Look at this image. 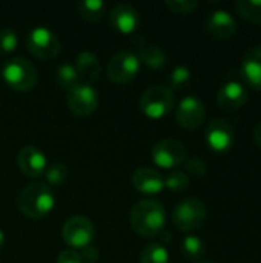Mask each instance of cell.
<instances>
[{"label": "cell", "mask_w": 261, "mask_h": 263, "mask_svg": "<svg viewBox=\"0 0 261 263\" xmlns=\"http://www.w3.org/2000/svg\"><path fill=\"white\" fill-rule=\"evenodd\" d=\"M165 206L154 199L140 200L131 210V227L142 237L160 236L165 228Z\"/></svg>", "instance_id": "6da1fadb"}, {"label": "cell", "mask_w": 261, "mask_h": 263, "mask_svg": "<svg viewBox=\"0 0 261 263\" xmlns=\"http://www.w3.org/2000/svg\"><path fill=\"white\" fill-rule=\"evenodd\" d=\"M240 71L245 85L261 89V46H252L245 52Z\"/></svg>", "instance_id": "ac0fdd59"}, {"label": "cell", "mask_w": 261, "mask_h": 263, "mask_svg": "<svg viewBox=\"0 0 261 263\" xmlns=\"http://www.w3.org/2000/svg\"><path fill=\"white\" fill-rule=\"evenodd\" d=\"M208 34L217 39H229L237 32V22L231 12L226 9L212 11L205 23Z\"/></svg>", "instance_id": "2e32d148"}, {"label": "cell", "mask_w": 261, "mask_h": 263, "mask_svg": "<svg viewBox=\"0 0 261 263\" xmlns=\"http://www.w3.org/2000/svg\"><path fill=\"white\" fill-rule=\"evenodd\" d=\"M182 251L186 259L200 262L202 257L205 256V243L197 236H186L182 243Z\"/></svg>", "instance_id": "d4e9b609"}, {"label": "cell", "mask_w": 261, "mask_h": 263, "mask_svg": "<svg viewBox=\"0 0 261 263\" xmlns=\"http://www.w3.org/2000/svg\"><path fill=\"white\" fill-rule=\"evenodd\" d=\"M169 262V253L168 250L160 243H148L142 254L140 263H168Z\"/></svg>", "instance_id": "cb8c5ba5"}, {"label": "cell", "mask_w": 261, "mask_h": 263, "mask_svg": "<svg viewBox=\"0 0 261 263\" xmlns=\"http://www.w3.org/2000/svg\"><path fill=\"white\" fill-rule=\"evenodd\" d=\"M3 243H5V233L0 230V250L3 248Z\"/></svg>", "instance_id": "e575fe53"}, {"label": "cell", "mask_w": 261, "mask_h": 263, "mask_svg": "<svg viewBox=\"0 0 261 263\" xmlns=\"http://www.w3.org/2000/svg\"><path fill=\"white\" fill-rule=\"evenodd\" d=\"M186 171L194 177H202L206 174V163L200 157H192L186 160Z\"/></svg>", "instance_id": "4dcf8cb0"}, {"label": "cell", "mask_w": 261, "mask_h": 263, "mask_svg": "<svg viewBox=\"0 0 261 263\" xmlns=\"http://www.w3.org/2000/svg\"><path fill=\"white\" fill-rule=\"evenodd\" d=\"M138 59L151 69H160L168 62V55L160 46L148 45V43L138 46Z\"/></svg>", "instance_id": "ffe728a7"}, {"label": "cell", "mask_w": 261, "mask_h": 263, "mask_svg": "<svg viewBox=\"0 0 261 263\" xmlns=\"http://www.w3.org/2000/svg\"><path fill=\"white\" fill-rule=\"evenodd\" d=\"M54 193L46 183H29L18 196V210L28 219L37 220L49 214L54 208Z\"/></svg>", "instance_id": "7a4b0ae2"}, {"label": "cell", "mask_w": 261, "mask_h": 263, "mask_svg": "<svg viewBox=\"0 0 261 263\" xmlns=\"http://www.w3.org/2000/svg\"><path fill=\"white\" fill-rule=\"evenodd\" d=\"M17 163L20 171L31 179L43 176L48 168L45 154L34 145H26L18 151Z\"/></svg>", "instance_id": "9a60e30c"}, {"label": "cell", "mask_w": 261, "mask_h": 263, "mask_svg": "<svg viewBox=\"0 0 261 263\" xmlns=\"http://www.w3.org/2000/svg\"><path fill=\"white\" fill-rule=\"evenodd\" d=\"M60 40L51 29L45 26H37L26 35L28 51L40 60H52L60 52Z\"/></svg>", "instance_id": "8992f818"}, {"label": "cell", "mask_w": 261, "mask_h": 263, "mask_svg": "<svg viewBox=\"0 0 261 263\" xmlns=\"http://www.w3.org/2000/svg\"><path fill=\"white\" fill-rule=\"evenodd\" d=\"M175 106V97L169 86L152 85L140 97V109L149 119H162Z\"/></svg>", "instance_id": "277c9868"}, {"label": "cell", "mask_w": 261, "mask_h": 263, "mask_svg": "<svg viewBox=\"0 0 261 263\" xmlns=\"http://www.w3.org/2000/svg\"><path fill=\"white\" fill-rule=\"evenodd\" d=\"M45 179H46V183H49L51 186H58L65 183L68 179V166L60 160L52 162L45 171Z\"/></svg>", "instance_id": "484cf974"}, {"label": "cell", "mask_w": 261, "mask_h": 263, "mask_svg": "<svg viewBox=\"0 0 261 263\" xmlns=\"http://www.w3.org/2000/svg\"><path fill=\"white\" fill-rule=\"evenodd\" d=\"M55 83L60 89H66V91H69L72 86H75L78 83V76H77L75 66L68 62L62 63L55 72Z\"/></svg>", "instance_id": "603a6c76"}, {"label": "cell", "mask_w": 261, "mask_h": 263, "mask_svg": "<svg viewBox=\"0 0 261 263\" xmlns=\"http://www.w3.org/2000/svg\"><path fill=\"white\" fill-rule=\"evenodd\" d=\"M208 146L215 153H226L235 140V128L228 119H214L205 134Z\"/></svg>", "instance_id": "7c38bea8"}, {"label": "cell", "mask_w": 261, "mask_h": 263, "mask_svg": "<svg viewBox=\"0 0 261 263\" xmlns=\"http://www.w3.org/2000/svg\"><path fill=\"white\" fill-rule=\"evenodd\" d=\"M189 80H191V71L185 65L175 66L169 77V83L174 89H183L189 83Z\"/></svg>", "instance_id": "f1b7e54d"}, {"label": "cell", "mask_w": 261, "mask_h": 263, "mask_svg": "<svg viewBox=\"0 0 261 263\" xmlns=\"http://www.w3.org/2000/svg\"><path fill=\"white\" fill-rule=\"evenodd\" d=\"M254 139H255L257 145L261 148V120L255 125V128H254Z\"/></svg>", "instance_id": "836d02e7"}, {"label": "cell", "mask_w": 261, "mask_h": 263, "mask_svg": "<svg viewBox=\"0 0 261 263\" xmlns=\"http://www.w3.org/2000/svg\"><path fill=\"white\" fill-rule=\"evenodd\" d=\"M197 263H214V262H209V260H200V262Z\"/></svg>", "instance_id": "d590c367"}, {"label": "cell", "mask_w": 261, "mask_h": 263, "mask_svg": "<svg viewBox=\"0 0 261 263\" xmlns=\"http://www.w3.org/2000/svg\"><path fill=\"white\" fill-rule=\"evenodd\" d=\"M140 23L138 11L129 3H117L109 11V25L122 34H132Z\"/></svg>", "instance_id": "5bb4252c"}, {"label": "cell", "mask_w": 261, "mask_h": 263, "mask_svg": "<svg viewBox=\"0 0 261 263\" xmlns=\"http://www.w3.org/2000/svg\"><path fill=\"white\" fill-rule=\"evenodd\" d=\"M235 9L248 22L261 25V0H237Z\"/></svg>", "instance_id": "7402d4cb"}, {"label": "cell", "mask_w": 261, "mask_h": 263, "mask_svg": "<svg viewBox=\"0 0 261 263\" xmlns=\"http://www.w3.org/2000/svg\"><path fill=\"white\" fill-rule=\"evenodd\" d=\"M206 119V106L195 96H186L175 109V120L185 129H197Z\"/></svg>", "instance_id": "8fae6325"}, {"label": "cell", "mask_w": 261, "mask_h": 263, "mask_svg": "<svg viewBox=\"0 0 261 263\" xmlns=\"http://www.w3.org/2000/svg\"><path fill=\"white\" fill-rule=\"evenodd\" d=\"M140 63L142 62L134 51H120L108 62V79L115 85H125L138 74Z\"/></svg>", "instance_id": "52a82bcc"}, {"label": "cell", "mask_w": 261, "mask_h": 263, "mask_svg": "<svg viewBox=\"0 0 261 263\" xmlns=\"http://www.w3.org/2000/svg\"><path fill=\"white\" fill-rule=\"evenodd\" d=\"M94 234L95 230L92 222L83 216L69 217L62 228V237L68 247H72V250H83L89 247L94 240Z\"/></svg>", "instance_id": "ba28073f"}, {"label": "cell", "mask_w": 261, "mask_h": 263, "mask_svg": "<svg viewBox=\"0 0 261 263\" xmlns=\"http://www.w3.org/2000/svg\"><path fill=\"white\" fill-rule=\"evenodd\" d=\"M18 35L12 28H2L0 29V55L9 54L17 48Z\"/></svg>", "instance_id": "83f0119b"}, {"label": "cell", "mask_w": 261, "mask_h": 263, "mask_svg": "<svg viewBox=\"0 0 261 263\" xmlns=\"http://www.w3.org/2000/svg\"><path fill=\"white\" fill-rule=\"evenodd\" d=\"M151 156L157 166L171 170V168H175V166L182 165L183 162H186L188 151H186V146L180 140L163 139L154 145Z\"/></svg>", "instance_id": "30bf717a"}, {"label": "cell", "mask_w": 261, "mask_h": 263, "mask_svg": "<svg viewBox=\"0 0 261 263\" xmlns=\"http://www.w3.org/2000/svg\"><path fill=\"white\" fill-rule=\"evenodd\" d=\"M3 82L14 91L26 92L31 91L38 80L35 66L22 57H14L8 60L2 68Z\"/></svg>", "instance_id": "3957f363"}, {"label": "cell", "mask_w": 261, "mask_h": 263, "mask_svg": "<svg viewBox=\"0 0 261 263\" xmlns=\"http://www.w3.org/2000/svg\"><path fill=\"white\" fill-rule=\"evenodd\" d=\"M78 254H80V257H82V262L85 263H95L97 262V259H98V251H97V248L92 247V245L83 248L82 253H78Z\"/></svg>", "instance_id": "d6a6232c"}, {"label": "cell", "mask_w": 261, "mask_h": 263, "mask_svg": "<svg viewBox=\"0 0 261 263\" xmlns=\"http://www.w3.org/2000/svg\"><path fill=\"white\" fill-rule=\"evenodd\" d=\"M132 185L138 193L146 196H154L165 188V179L157 170L149 166H142L134 171Z\"/></svg>", "instance_id": "e0dca14e"}, {"label": "cell", "mask_w": 261, "mask_h": 263, "mask_svg": "<svg viewBox=\"0 0 261 263\" xmlns=\"http://www.w3.org/2000/svg\"><path fill=\"white\" fill-rule=\"evenodd\" d=\"M98 102V92L94 89V86L82 82L72 86L66 94V103L69 111L78 117L91 116L97 109Z\"/></svg>", "instance_id": "9c48e42d"}, {"label": "cell", "mask_w": 261, "mask_h": 263, "mask_svg": "<svg viewBox=\"0 0 261 263\" xmlns=\"http://www.w3.org/2000/svg\"><path fill=\"white\" fill-rule=\"evenodd\" d=\"M165 186L168 190L174 191V193H182V191L188 190V186H189V177H188L186 173L175 170V171H172V173H169L166 176Z\"/></svg>", "instance_id": "4316f807"}, {"label": "cell", "mask_w": 261, "mask_h": 263, "mask_svg": "<svg viewBox=\"0 0 261 263\" xmlns=\"http://www.w3.org/2000/svg\"><path fill=\"white\" fill-rule=\"evenodd\" d=\"M248 96L249 92L245 82L231 79L220 86L217 92V105L223 111H237L246 103Z\"/></svg>", "instance_id": "4fadbf2b"}, {"label": "cell", "mask_w": 261, "mask_h": 263, "mask_svg": "<svg viewBox=\"0 0 261 263\" xmlns=\"http://www.w3.org/2000/svg\"><path fill=\"white\" fill-rule=\"evenodd\" d=\"M75 71L78 76V80L82 83H95L102 76V65L100 60L89 51H83L78 54L75 60Z\"/></svg>", "instance_id": "d6986e66"}, {"label": "cell", "mask_w": 261, "mask_h": 263, "mask_svg": "<svg viewBox=\"0 0 261 263\" xmlns=\"http://www.w3.org/2000/svg\"><path fill=\"white\" fill-rule=\"evenodd\" d=\"M208 211L200 199L191 197L182 200L172 211V223L177 230L191 233L202 228L206 222Z\"/></svg>", "instance_id": "5b68a950"}, {"label": "cell", "mask_w": 261, "mask_h": 263, "mask_svg": "<svg viewBox=\"0 0 261 263\" xmlns=\"http://www.w3.org/2000/svg\"><path fill=\"white\" fill-rule=\"evenodd\" d=\"M106 11V5L100 0H83L78 3V14L85 22L97 23Z\"/></svg>", "instance_id": "44dd1931"}, {"label": "cell", "mask_w": 261, "mask_h": 263, "mask_svg": "<svg viewBox=\"0 0 261 263\" xmlns=\"http://www.w3.org/2000/svg\"><path fill=\"white\" fill-rule=\"evenodd\" d=\"M166 6L175 14H191L198 8L197 0H166Z\"/></svg>", "instance_id": "f546056e"}, {"label": "cell", "mask_w": 261, "mask_h": 263, "mask_svg": "<svg viewBox=\"0 0 261 263\" xmlns=\"http://www.w3.org/2000/svg\"><path fill=\"white\" fill-rule=\"evenodd\" d=\"M55 263H83L82 262V257L80 254L69 248V250H63L58 256H57V262Z\"/></svg>", "instance_id": "1f68e13d"}]
</instances>
